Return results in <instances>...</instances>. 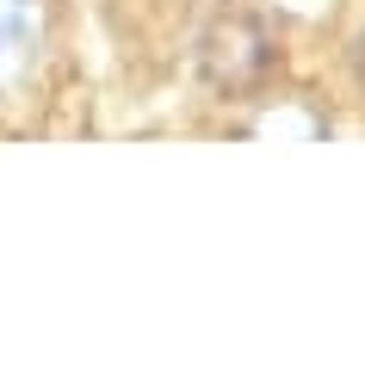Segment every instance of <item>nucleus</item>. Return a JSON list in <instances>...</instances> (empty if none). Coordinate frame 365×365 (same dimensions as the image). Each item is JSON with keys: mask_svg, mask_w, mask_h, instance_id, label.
<instances>
[{"mask_svg": "<svg viewBox=\"0 0 365 365\" xmlns=\"http://www.w3.org/2000/svg\"><path fill=\"white\" fill-rule=\"evenodd\" d=\"M346 68H353V81H359V93H365V31L353 38V50H346Z\"/></svg>", "mask_w": 365, "mask_h": 365, "instance_id": "nucleus-3", "label": "nucleus"}, {"mask_svg": "<svg viewBox=\"0 0 365 365\" xmlns=\"http://www.w3.org/2000/svg\"><path fill=\"white\" fill-rule=\"evenodd\" d=\"M248 136H267V143H322L334 136L328 112H316V99L285 93V99H260V112L248 118Z\"/></svg>", "mask_w": 365, "mask_h": 365, "instance_id": "nucleus-2", "label": "nucleus"}, {"mask_svg": "<svg viewBox=\"0 0 365 365\" xmlns=\"http://www.w3.org/2000/svg\"><path fill=\"white\" fill-rule=\"evenodd\" d=\"M272 62H279V43H272V31L254 13H217L205 25V38H198V75L230 99L267 87Z\"/></svg>", "mask_w": 365, "mask_h": 365, "instance_id": "nucleus-1", "label": "nucleus"}]
</instances>
